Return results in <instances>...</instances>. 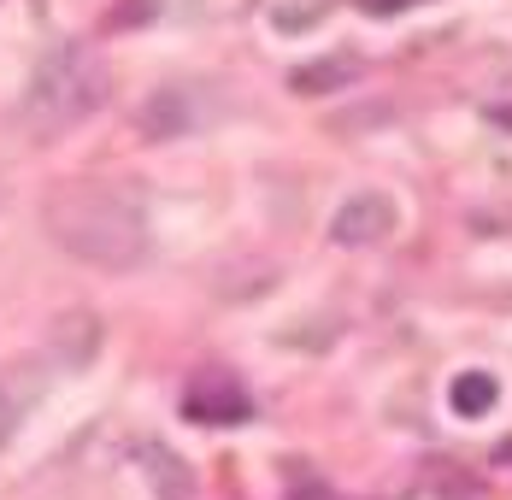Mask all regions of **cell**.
<instances>
[{"mask_svg": "<svg viewBox=\"0 0 512 500\" xmlns=\"http://www.w3.org/2000/svg\"><path fill=\"white\" fill-rule=\"evenodd\" d=\"M359 77V59H324V65H301L289 83L301 89V95H324V89H342V83H354Z\"/></svg>", "mask_w": 512, "mask_h": 500, "instance_id": "cell-8", "label": "cell"}, {"mask_svg": "<svg viewBox=\"0 0 512 500\" xmlns=\"http://www.w3.org/2000/svg\"><path fill=\"white\" fill-rule=\"evenodd\" d=\"M183 418H189V424H206V430H218V424H248V418H254V395H248L230 371H201V377H189V389H183Z\"/></svg>", "mask_w": 512, "mask_h": 500, "instance_id": "cell-3", "label": "cell"}, {"mask_svg": "<svg viewBox=\"0 0 512 500\" xmlns=\"http://www.w3.org/2000/svg\"><path fill=\"white\" fill-rule=\"evenodd\" d=\"M495 400H501V389H495V377H489V371H460V377H454V389H448V406H454L460 418H483Z\"/></svg>", "mask_w": 512, "mask_h": 500, "instance_id": "cell-7", "label": "cell"}, {"mask_svg": "<svg viewBox=\"0 0 512 500\" xmlns=\"http://www.w3.org/2000/svg\"><path fill=\"white\" fill-rule=\"evenodd\" d=\"M136 124H142V136L148 142H177V136H189V130H201L206 112H201V95L195 89H183V83H165L148 95V106L136 112Z\"/></svg>", "mask_w": 512, "mask_h": 500, "instance_id": "cell-5", "label": "cell"}, {"mask_svg": "<svg viewBox=\"0 0 512 500\" xmlns=\"http://www.w3.org/2000/svg\"><path fill=\"white\" fill-rule=\"evenodd\" d=\"M112 71L89 42H59V48L30 71L24 95H18V130L30 142H59L71 136L83 118H95L106 106Z\"/></svg>", "mask_w": 512, "mask_h": 500, "instance_id": "cell-2", "label": "cell"}, {"mask_svg": "<svg viewBox=\"0 0 512 500\" xmlns=\"http://www.w3.org/2000/svg\"><path fill=\"white\" fill-rule=\"evenodd\" d=\"M136 18H154V0H130V6L112 12V24H136Z\"/></svg>", "mask_w": 512, "mask_h": 500, "instance_id": "cell-11", "label": "cell"}, {"mask_svg": "<svg viewBox=\"0 0 512 500\" xmlns=\"http://www.w3.org/2000/svg\"><path fill=\"white\" fill-rule=\"evenodd\" d=\"M395 224H401L395 200L377 195V189H365V195L342 200V212L330 218V242H336V248H377V242L395 236Z\"/></svg>", "mask_w": 512, "mask_h": 500, "instance_id": "cell-4", "label": "cell"}, {"mask_svg": "<svg viewBox=\"0 0 512 500\" xmlns=\"http://www.w3.org/2000/svg\"><path fill=\"white\" fill-rule=\"evenodd\" d=\"M136 465H142V477H148V489H154L159 500H189L195 495L189 465L165 448V442H142V448H136Z\"/></svg>", "mask_w": 512, "mask_h": 500, "instance_id": "cell-6", "label": "cell"}, {"mask_svg": "<svg viewBox=\"0 0 512 500\" xmlns=\"http://www.w3.org/2000/svg\"><path fill=\"white\" fill-rule=\"evenodd\" d=\"M354 6L365 12V18H401V12L418 6V0H354Z\"/></svg>", "mask_w": 512, "mask_h": 500, "instance_id": "cell-10", "label": "cell"}, {"mask_svg": "<svg viewBox=\"0 0 512 500\" xmlns=\"http://www.w3.org/2000/svg\"><path fill=\"white\" fill-rule=\"evenodd\" d=\"M53 248L95 271H136L154 253L148 212L112 183H59L42 206Z\"/></svg>", "mask_w": 512, "mask_h": 500, "instance_id": "cell-1", "label": "cell"}, {"mask_svg": "<svg viewBox=\"0 0 512 500\" xmlns=\"http://www.w3.org/2000/svg\"><path fill=\"white\" fill-rule=\"evenodd\" d=\"M18 418H24V389H12V383L0 377V448L12 442V430H18Z\"/></svg>", "mask_w": 512, "mask_h": 500, "instance_id": "cell-9", "label": "cell"}]
</instances>
